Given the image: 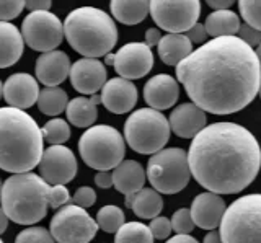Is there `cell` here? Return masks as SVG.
<instances>
[{
	"label": "cell",
	"instance_id": "52a82bcc",
	"mask_svg": "<svg viewBox=\"0 0 261 243\" xmlns=\"http://www.w3.org/2000/svg\"><path fill=\"white\" fill-rule=\"evenodd\" d=\"M170 123L160 111L141 108L130 113L124 123V141L134 152L155 155L170 139Z\"/></svg>",
	"mask_w": 261,
	"mask_h": 243
},
{
	"label": "cell",
	"instance_id": "4dcf8cb0",
	"mask_svg": "<svg viewBox=\"0 0 261 243\" xmlns=\"http://www.w3.org/2000/svg\"><path fill=\"white\" fill-rule=\"evenodd\" d=\"M124 221V212L118 206H103L96 214V224L106 233H116L126 224Z\"/></svg>",
	"mask_w": 261,
	"mask_h": 243
},
{
	"label": "cell",
	"instance_id": "7dc6e473",
	"mask_svg": "<svg viewBox=\"0 0 261 243\" xmlns=\"http://www.w3.org/2000/svg\"><path fill=\"white\" fill-rule=\"evenodd\" d=\"M204 243H222V237H220V232L211 230L206 235V237H204Z\"/></svg>",
	"mask_w": 261,
	"mask_h": 243
},
{
	"label": "cell",
	"instance_id": "cb8c5ba5",
	"mask_svg": "<svg viewBox=\"0 0 261 243\" xmlns=\"http://www.w3.org/2000/svg\"><path fill=\"white\" fill-rule=\"evenodd\" d=\"M160 61L167 66H179L193 52V43L186 35H165L157 46Z\"/></svg>",
	"mask_w": 261,
	"mask_h": 243
},
{
	"label": "cell",
	"instance_id": "1f68e13d",
	"mask_svg": "<svg viewBox=\"0 0 261 243\" xmlns=\"http://www.w3.org/2000/svg\"><path fill=\"white\" fill-rule=\"evenodd\" d=\"M41 131H43L44 141L51 145H64L70 139V134H72L67 121L61 118H54L51 121H47V123L41 127Z\"/></svg>",
	"mask_w": 261,
	"mask_h": 243
},
{
	"label": "cell",
	"instance_id": "7a4b0ae2",
	"mask_svg": "<svg viewBox=\"0 0 261 243\" xmlns=\"http://www.w3.org/2000/svg\"><path fill=\"white\" fill-rule=\"evenodd\" d=\"M191 176L216 194H237L255 181L261 147L247 127L214 123L194 137L188 150Z\"/></svg>",
	"mask_w": 261,
	"mask_h": 243
},
{
	"label": "cell",
	"instance_id": "9c48e42d",
	"mask_svg": "<svg viewBox=\"0 0 261 243\" xmlns=\"http://www.w3.org/2000/svg\"><path fill=\"white\" fill-rule=\"evenodd\" d=\"M191 178L190 161L183 149L170 147L157 152L147 164V180L160 194L183 191Z\"/></svg>",
	"mask_w": 261,
	"mask_h": 243
},
{
	"label": "cell",
	"instance_id": "f5cc1de1",
	"mask_svg": "<svg viewBox=\"0 0 261 243\" xmlns=\"http://www.w3.org/2000/svg\"><path fill=\"white\" fill-rule=\"evenodd\" d=\"M2 190H4V181L0 180V194H2Z\"/></svg>",
	"mask_w": 261,
	"mask_h": 243
},
{
	"label": "cell",
	"instance_id": "8fae6325",
	"mask_svg": "<svg viewBox=\"0 0 261 243\" xmlns=\"http://www.w3.org/2000/svg\"><path fill=\"white\" fill-rule=\"evenodd\" d=\"M21 36L33 51L46 54L62 43L64 25L53 12H31L21 23Z\"/></svg>",
	"mask_w": 261,
	"mask_h": 243
},
{
	"label": "cell",
	"instance_id": "5b68a950",
	"mask_svg": "<svg viewBox=\"0 0 261 243\" xmlns=\"http://www.w3.org/2000/svg\"><path fill=\"white\" fill-rule=\"evenodd\" d=\"M49 186L36 173H16L4 181L0 206L8 221L33 225L43 221L49 207Z\"/></svg>",
	"mask_w": 261,
	"mask_h": 243
},
{
	"label": "cell",
	"instance_id": "7c38bea8",
	"mask_svg": "<svg viewBox=\"0 0 261 243\" xmlns=\"http://www.w3.org/2000/svg\"><path fill=\"white\" fill-rule=\"evenodd\" d=\"M150 15L157 26L168 31V35H186L199 20L201 2L198 0H183V2L153 0L150 2Z\"/></svg>",
	"mask_w": 261,
	"mask_h": 243
},
{
	"label": "cell",
	"instance_id": "4316f807",
	"mask_svg": "<svg viewBox=\"0 0 261 243\" xmlns=\"http://www.w3.org/2000/svg\"><path fill=\"white\" fill-rule=\"evenodd\" d=\"M98 104L87 96H77L69 101L65 115L67 121L77 127H92L98 118Z\"/></svg>",
	"mask_w": 261,
	"mask_h": 243
},
{
	"label": "cell",
	"instance_id": "277c9868",
	"mask_svg": "<svg viewBox=\"0 0 261 243\" xmlns=\"http://www.w3.org/2000/svg\"><path fill=\"white\" fill-rule=\"evenodd\" d=\"M64 36L73 51L88 59L108 56L118 43L114 20L101 9L80 7L72 10L64 21Z\"/></svg>",
	"mask_w": 261,
	"mask_h": 243
},
{
	"label": "cell",
	"instance_id": "ee69618b",
	"mask_svg": "<svg viewBox=\"0 0 261 243\" xmlns=\"http://www.w3.org/2000/svg\"><path fill=\"white\" fill-rule=\"evenodd\" d=\"M163 36L160 35V30L159 28H149L145 31V44L150 47L153 46H159V43H160V39H162Z\"/></svg>",
	"mask_w": 261,
	"mask_h": 243
},
{
	"label": "cell",
	"instance_id": "4fadbf2b",
	"mask_svg": "<svg viewBox=\"0 0 261 243\" xmlns=\"http://www.w3.org/2000/svg\"><path fill=\"white\" fill-rule=\"evenodd\" d=\"M39 173L47 184H67L77 175V158L65 145H51L43 153Z\"/></svg>",
	"mask_w": 261,
	"mask_h": 243
},
{
	"label": "cell",
	"instance_id": "83f0119b",
	"mask_svg": "<svg viewBox=\"0 0 261 243\" xmlns=\"http://www.w3.org/2000/svg\"><path fill=\"white\" fill-rule=\"evenodd\" d=\"M134 214L141 219H155L159 217L163 209V199L159 191L153 188H144L136 193L133 207Z\"/></svg>",
	"mask_w": 261,
	"mask_h": 243
},
{
	"label": "cell",
	"instance_id": "44dd1931",
	"mask_svg": "<svg viewBox=\"0 0 261 243\" xmlns=\"http://www.w3.org/2000/svg\"><path fill=\"white\" fill-rule=\"evenodd\" d=\"M179 87L176 78L168 74L152 77L144 87V100L152 110L163 111L171 108L178 101Z\"/></svg>",
	"mask_w": 261,
	"mask_h": 243
},
{
	"label": "cell",
	"instance_id": "9a60e30c",
	"mask_svg": "<svg viewBox=\"0 0 261 243\" xmlns=\"http://www.w3.org/2000/svg\"><path fill=\"white\" fill-rule=\"evenodd\" d=\"M70 84L82 95H95L106 84L105 64L98 59L82 58L72 64Z\"/></svg>",
	"mask_w": 261,
	"mask_h": 243
},
{
	"label": "cell",
	"instance_id": "74e56055",
	"mask_svg": "<svg viewBox=\"0 0 261 243\" xmlns=\"http://www.w3.org/2000/svg\"><path fill=\"white\" fill-rule=\"evenodd\" d=\"M69 201H72V198L69 194V190L64 184L51 186V191H49V207L61 209L64 206H67Z\"/></svg>",
	"mask_w": 261,
	"mask_h": 243
},
{
	"label": "cell",
	"instance_id": "b9f144b4",
	"mask_svg": "<svg viewBox=\"0 0 261 243\" xmlns=\"http://www.w3.org/2000/svg\"><path fill=\"white\" fill-rule=\"evenodd\" d=\"M95 184L101 190H108V188H111V186H114L113 172H98L95 175Z\"/></svg>",
	"mask_w": 261,
	"mask_h": 243
},
{
	"label": "cell",
	"instance_id": "30bf717a",
	"mask_svg": "<svg viewBox=\"0 0 261 243\" xmlns=\"http://www.w3.org/2000/svg\"><path fill=\"white\" fill-rule=\"evenodd\" d=\"M98 229L95 219L75 204L61 207L49 224V232L59 243H90Z\"/></svg>",
	"mask_w": 261,
	"mask_h": 243
},
{
	"label": "cell",
	"instance_id": "603a6c76",
	"mask_svg": "<svg viewBox=\"0 0 261 243\" xmlns=\"http://www.w3.org/2000/svg\"><path fill=\"white\" fill-rule=\"evenodd\" d=\"M24 41L21 30L12 23L0 21V69H7L20 61Z\"/></svg>",
	"mask_w": 261,
	"mask_h": 243
},
{
	"label": "cell",
	"instance_id": "d6a6232c",
	"mask_svg": "<svg viewBox=\"0 0 261 243\" xmlns=\"http://www.w3.org/2000/svg\"><path fill=\"white\" fill-rule=\"evenodd\" d=\"M239 10L247 25L261 31V2L258 0H240Z\"/></svg>",
	"mask_w": 261,
	"mask_h": 243
},
{
	"label": "cell",
	"instance_id": "60d3db41",
	"mask_svg": "<svg viewBox=\"0 0 261 243\" xmlns=\"http://www.w3.org/2000/svg\"><path fill=\"white\" fill-rule=\"evenodd\" d=\"M186 36H188V39H190V41L191 43H206V39H207V31H206V26H204L202 25V23H196V25L190 30V31H188V33H186Z\"/></svg>",
	"mask_w": 261,
	"mask_h": 243
},
{
	"label": "cell",
	"instance_id": "ffe728a7",
	"mask_svg": "<svg viewBox=\"0 0 261 243\" xmlns=\"http://www.w3.org/2000/svg\"><path fill=\"white\" fill-rule=\"evenodd\" d=\"M72 64L64 51H51L41 54L35 64L36 80L46 87H59L70 75Z\"/></svg>",
	"mask_w": 261,
	"mask_h": 243
},
{
	"label": "cell",
	"instance_id": "c3c4849f",
	"mask_svg": "<svg viewBox=\"0 0 261 243\" xmlns=\"http://www.w3.org/2000/svg\"><path fill=\"white\" fill-rule=\"evenodd\" d=\"M7 227H8V217L4 212L2 206H0V233H4L7 230Z\"/></svg>",
	"mask_w": 261,
	"mask_h": 243
},
{
	"label": "cell",
	"instance_id": "d4e9b609",
	"mask_svg": "<svg viewBox=\"0 0 261 243\" xmlns=\"http://www.w3.org/2000/svg\"><path fill=\"white\" fill-rule=\"evenodd\" d=\"M207 35L212 36V39L217 38H227V36H235L240 31V17L232 10H220V12H212L207 15L206 23Z\"/></svg>",
	"mask_w": 261,
	"mask_h": 243
},
{
	"label": "cell",
	"instance_id": "db71d44e",
	"mask_svg": "<svg viewBox=\"0 0 261 243\" xmlns=\"http://www.w3.org/2000/svg\"><path fill=\"white\" fill-rule=\"evenodd\" d=\"M258 95H259V98H261V87H259V92H258Z\"/></svg>",
	"mask_w": 261,
	"mask_h": 243
},
{
	"label": "cell",
	"instance_id": "11a10c76",
	"mask_svg": "<svg viewBox=\"0 0 261 243\" xmlns=\"http://www.w3.org/2000/svg\"><path fill=\"white\" fill-rule=\"evenodd\" d=\"M0 243H4V241H2V238H0Z\"/></svg>",
	"mask_w": 261,
	"mask_h": 243
},
{
	"label": "cell",
	"instance_id": "f35d334b",
	"mask_svg": "<svg viewBox=\"0 0 261 243\" xmlns=\"http://www.w3.org/2000/svg\"><path fill=\"white\" fill-rule=\"evenodd\" d=\"M72 202L82 209H88L96 202V193L93 188H90V186H82V188H79L73 193Z\"/></svg>",
	"mask_w": 261,
	"mask_h": 243
},
{
	"label": "cell",
	"instance_id": "6da1fadb",
	"mask_svg": "<svg viewBox=\"0 0 261 243\" xmlns=\"http://www.w3.org/2000/svg\"><path fill=\"white\" fill-rule=\"evenodd\" d=\"M176 78L196 106L212 115H233L256 98L261 66L239 36L211 39L176 67Z\"/></svg>",
	"mask_w": 261,
	"mask_h": 243
},
{
	"label": "cell",
	"instance_id": "7402d4cb",
	"mask_svg": "<svg viewBox=\"0 0 261 243\" xmlns=\"http://www.w3.org/2000/svg\"><path fill=\"white\" fill-rule=\"evenodd\" d=\"M147 173L144 167L136 160H124L113 170V183L116 191L124 196L136 194L144 190Z\"/></svg>",
	"mask_w": 261,
	"mask_h": 243
},
{
	"label": "cell",
	"instance_id": "ab89813d",
	"mask_svg": "<svg viewBox=\"0 0 261 243\" xmlns=\"http://www.w3.org/2000/svg\"><path fill=\"white\" fill-rule=\"evenodd\" d=\"M239 38L250 47H258L261 44V31L247 25V23H242L240 31H239Z\"/></svg>",
	"mask_w": 261,
	"mask_h": 243
},
{
	"label": "cell",
	"instance_id": "836d02e7",
	"mask_svg": "<svg viewBox=\"0 0 261 243\" xmlns=\"http://www.w3.org/2000/svg\"><path fill=\"white\" fill-rule=\"evenodd\" d=\"M51 232L44 227H28L16 235L15 243H54Z\"/></svg>",
	"mask_w": 261,
	"mask_h": 243
},
{
	"label": "cell",
	"instance_id": "8d00e7d4",
	"mask_svg": "<svg viewBox=\"0 0 261 243\" xmlns=\"http://www.w3.org/2000/svg\"><path fill=\"white\" fill-rule=\"evenodd\" d=\"M149 229L153 235V238L157 240H165L171 235V230H173V227H171V221L163 215H159L152 219V222L149 225Z\"/></svg>",
	"mask_w": 261,
	"mask_h": 243
},
{
	"label": "cell",
	"instance_id": "ac0fdd59",
	"mask_svg": "<svg viewBox=\"0 0 261 243\" xmlns=\"http://www.w3.org/2000/svg\"><path fill=\"white\" fill-rule=\"evenodd\" d=\"M191 215L194 224L204 230H216L220 227L224 214H225V201L220 194L216 193H201L193 199Z\"/></svg>",
	"mask_w": 261,
	"mask_h": 243
},
{
	"label": "cell",
	"instance_id": "816d5d0a",
	"mask_svg": "<svg viewBox=\"0 0 261 243\" xmlns=\"http://www.w3.org/2000/svg\"><path fill=\"white\" fill-rule=\"evenodd\" d=\"M2 96H4V84L0 82V98H2Z\"/></svg>",
	"mask_w": 261,
	"mask_h": 243
},
{
	"label": "cell",
	"instance_id": "5bb4252c",
	"mask_svg": "<svg viewBox=\"0 0 261 243\" xmlns=\"http://www.w3.org/2000/svg\"><path fill=\"white\" fill-rule=\"evenodd\" d=\"M114 70L126 80L145 77L153 67L152 49L145 43H127L114 54Z\"/></svg>",
	"mask_w": 261,
	"mask_h": 243
},
{
	"label": "cell",
	"instance_id": "3957f363",
	"mask_svg": "<svg viewBox=\"0 0 261 243\" xmlns=\"http://www.w3.org/2000/svg\"><path fill=\"white\" fill-rule=\"evenodd\" d=\"M43 131L27 111L0 108V170L30 173L43 158Z\"/></svg>",
	"mask_w": 261,
	"mask_h": 243
},
{
	"label": "cell",
	"instance_id": "e575fe53",
	"mask_svg": "<svg viewBox=\"0 0 261 243\" xmlns=\"http://www.w3.org/2000/svg\"><path fill=\"white\" fill-rule=\"evenodd\" d=\"M171 227H173L176 235H190L196 227V224L193 221V215H191V210L186 207L178 209L173 214V217H171Z\"/></svg>",
	"mask_w": 261,
	"mask_h": 243
},
{
	"label": "cell",
	"instance_id": "484cf974",
	"mask_svg": "<svg viewBox=\"0 0 261 243\" xmlns=\"http://www.w3.org/2000/svg\"><path fill=\"white\" fill-rule=\"evenodd\" d=\"M111 15L122 25H139L145 20L147 13H150V2L145 0H113L110 2Z\"/></svg>",
	"mask_w": 261,
	"mask_h": 243
},
{
	"label": "cell",
	"instance_id": "f907efd6",
	"mask_svg": "<svg viewBox=\"0 0 261 243\" xmlns=\"http://www.w3.org/2000/svg\"><path fill=\"white\" fill-rule=\"evenodd\" d=\"M255 52H256V58H258V61H259V66H261V44L256 47L255 49Z\"/></svg>",
	"mask_w": 261,
	"mask_h": 243
},
{
	"label": "cell",
	"instance_id": "681fc988",
	"mask_svg": "<svg viewBox=\"0 0 261 243\" xmlns=\"http://www.w3.org/2000/svg\"><path fill=\"white\" fill-rule=\"evenodd\" d=\"M106 64H111V66H113V64H114V54H108V56H106V61H105Z\"/></svg>",
	"mask_w": 261,
	"mask_h": 243
},
{
	"label": "cell",
	"instance_id": "f6af8a7d",
	"mask_svg": "<svg viewBox=\"0 0 261 243\" xmlns=\"http://www.w3.org/2000/svg\"><path fill=\"white\" fill-rule=\"evenodd\" d=\"M233 4H235V2H232V0H209V2H207V5H209L214 12L230 10V7H232Z\"/></svg>",
	"mask_w": 261,
	"mask_h": 243
},
{
	"label": "cell",
	"instance_id": "d6986e66",
	"mask_svg": "<svg viewBox=\"0 0 261 243\" xmlns=\"http://www.w3.org/2000/svg\"><path fill=\"white\" fill-rule=\"evenodd\" d=\"M170 129L181 139H194L204 127H206L207 118L206 111H202L194 103H181L173 108L168 118Z\"/></svg>",
	"mask_w": 261,
	"mask_h": 243
},
{
	"label": "cell",
	"instance_id": "2e32d148",
	"mask_svg": "<svg viewBox=\"0 0 261 243\" xmlns=\"http://www.w3.org/2000/svg\"><path fill=\"white\" fill-rule=\"evenodd\" d=\"M101 104L114 115L129 113L137 103V88L134 82L122 77L110 78L101 88Z\"/></svg>",
	"mask_w": 261,
	"mask_h": 243
},
{
	"label": "cell",
	"instance_id": "bcb514c9",
	"mask_svg": "<svg viewBox=\"0 0 261 243\" xmlns=\"http://www.w3.org/2000/svg\"><path fill=\"white\" fill-rule=\"evenodd\" d=\"M165 243H199L191 235H175V237L168 238Z\"/></svg>",
	"mask_w": 261,
	"mask_h": 243
},
{
	"label": "cell",
	"instance_id": "f1b7e54d",
	"mask_svg": "<svg viewBox=\"0 0 261 243\" xmlns=\"http://www.w3.org/2000/svg\"><path fill=\"white\" fill-rule=\"evenodd\" d=\"M69 96L61 87H46L39 92L38 108L46 116H57L67 110Z\"/></svg>",
	"mask_w": 261,
	"mask_h": 243
},
{
	"label": "cell",
	"instance_id": "7bdbcfd3",
	"mask_svg": "<svg viewBox=\"0 0 261 243\" xmlns=\"http://www.w3.org/2000/svg\"><path fill=\"white\" fill-rule=\"evenodd\" d=\"M53 2L51 0H28L27 2V9L31 12H49Z\"/></svg>",
	"mask_w": 261,
	"mask_h": 243
},
{
	"label": "cell",
	"instance_id": "d590c367",
	"mask_svg": "<svg viewBox=\"0 0 261 243\" xmlns=\"http://www.w3.org/2000/svg\"><path fill=\"white\" fill-rule=\"evenodd\" d=\"M23 9H27V2L23 0H0V21L15 20Z\"/></svg>",
	"mask_w": 261,
	"mask_h": 243
},
{
	"label": "cell",
	"instance_id": "8992f818",
	"mask_svg": "<svg viewBox=\"0 0 261 243\" xmlns=\"http://www.w3.org/2000/svg\"><path fill=\"white\" fill-rule=\"evenodd\" d=\"M79 152L90 168L110 172L124 161L122 158L126 155V141L116 127L98 124L82 134Z\"/></svg>",
	"mask_w": 261,
	"mask_h": 243
},
{
	"label": "cell",
	"instance_id": "e0dca14e",
	"mask_svg": "<svg viewBox=\"0 0 261 243\" xmlns=\"http://www.w3.org/2000/svg\"><path fill=\"white\" fill-rule=\"evenodd\" d=\"M4 98L12 108L23 111L31 108L39 98L38 80L24 72L10 75L4 84Z\"/></svg>",
	"mask_w": 261,
	"mask_h": 243
},
{
	"label": "cell",
	"instance_id": "f546056e",
	"mask_svg": "<svg viewBox=\"0 0 261 243\" xmlns=\"http://www.w3.org/2000/svg\"><path fill=\"white\" fill-rule=\"evenodd\" d=\"M153 235L149 225L142 222H127L116 232L114 243H153Z\"/></svg>",
	"mask_w": 261,
	"mask_h": 243
},
{
	"label": "cell",
	"instance_id": "ba28073f",
	"mask_svg": "<svg viewBox=\"0 0 261 243\" xmlns=\"http://www.w3.org/2000/svg\"><path fill=\"white\" fill-rule=\"evenodd\" d=\"M222 243H261V194H247L227 207L220 222Z\"/></svg>",
	"mask_w": 261,
	"mask_h": 243
}]
</instances>
